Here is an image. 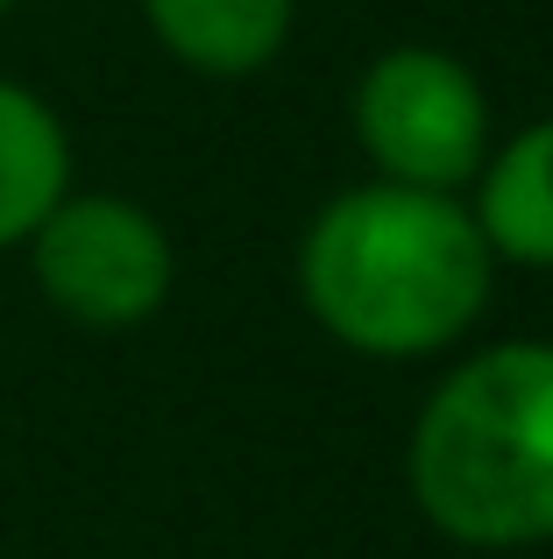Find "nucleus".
Wrapping results in <instances>:
<instances>
[{
	"mask_svg": "<svg viewBox=\"0 0 553 559\" xmlns=\"http://www.w3.org/2000/svg\"><path fill=\"white\" fill-rule=\"evenodd\" d=\"M497 255L461 191L355 185L298 234V298L333 347L369 361H433L490 312Z\"/></svg>",
	"mask_w": 553,
	"mask_h": 559,
	"instance_id": "obj_1",
	"label": "nucleus"
},
{
	"mask_svg": "<svg viewBox=\"0 0 553 559\" xmlns=\"http://www.w3.org/2000/svg\"><path fill=\"white\" fill-rule=\"evenodd\" d=\"M404 496L461 552L553 546V341H497L433 382L404 432Z\"/></svg>",
	"mask_w": 553,
	"mask_h": 559,
	"instance_id": "obj_2",
	"label": "nucleus"
},
{
	"mask_svg": "<svg viewBox=\"0 0 553 559\" xmlns=\"http://www.w3.org/2000/svg\"><path fill=\"white\" fill-rule=\"evenodd\" d=\"M348 121H355V142L376 164V178L419 191H469L497 142L483 79L433 43H398V50L369 57L348 99Z\"/></svg>",
	"mask_w": 553,
	"mask_h": 559,
	"instance_id": "obj_3",
	"label": "nucleus"
},
{
	"mask_svg": "<svg viewBox=\"0 0 553 559\" xmlns=\"http://www.w3.org/2000/svg\"><path fill=\"white\" fill-rule=\"evenodd\" d=\"M22 248L36 290L71 326L93 333H128L156 319L170 298V276H178L164 219L114 191H64Z\"/></svg>",
	"mask_w": 553,
	"mask_h": 559,
	"instance_id": "obj_4",
	"label": "nucleus"
},
{
	"mask_svg": "<svg viewBox=\"0 0 553 559\" xmlns=\"http://www.w3.org/2000/svg\"><path fill=\"white\" fill-rule=\"evenodd\" d=\"M469 191L490 255L518 270H553V114L518 128L511 142H490Z\"/></svg>",
	"mask_w": 553,
	"mask_h": 559,
	"instance_id": "obj_5",
	"label": "nucleus"
},
{
	"mask_svg": "<svg viewBox=\"0 0 553 559\" xmlns=\"http://www.w3.org/2000/svg\"><path fill=\"white\" fill-rule=\"evenodd\" d=\"M298 0H142L150 36L199 79H256L291 43Z\"/></svg>",
	"mask_w": 553,
	"mask_h": 559,
	"instance_id": "obj_6",
	"label": "nucleus"
},
{
	"mask_svg": "<svg viewBox=\"0 0 553 559\" xmlns=\"http://www.w3.org/2000/svg\"><path fill=\"white\" fill-rule=\"evenodd\" d=\"M71 191V135L28 85L0 79V248H22Z\"/></svg>",
	"mask_w": 553,
	"mask_h": 559,
	"instance_id": "obj_7",
	"label": "nucleus"
},
{
	"mask_svg": "<svg viewBox=\"0 0 553 559\" xmlns=\"http://www.w3.org/2000/svg\"><path fill=\"white\" fill-rule=\"evenodd\" d=\"M8 8H14V0H0V14H8Z\"/></svg>",
	"mask_w": 553,
	"mask_h": 559,
	"instance_id": "obj_8",
	"label": "nucleus"
}]
</instances>
